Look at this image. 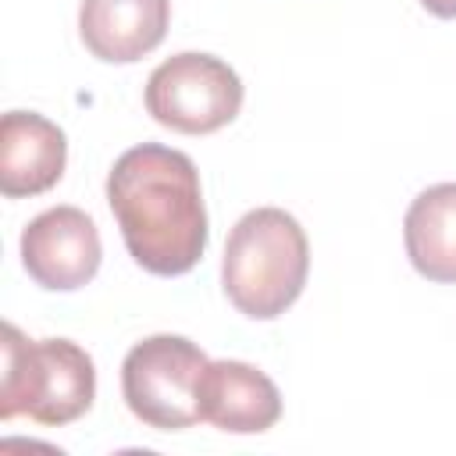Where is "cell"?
Returning <instances> with one entry per match:
<instances>
[{
    "mask_svg": "<svg viewBox=\"0 0 456 456\" xmlns=\"http://www.w3.org/2000/svg\"><path fill=\"white\" fill-rule=\"evenodd\" d=\"M107 203L128 256L160 278L189 274L207 249V207L189 153L142 142L107 175Z\"/></svg>",
    "mask_w": 456,
    "mask_h": 456,
    "instance_id": "1",
    "label": "cell"
},
{
    "mask_svg": "<svg viewBox=\"0 0 456 456\" xmlns=\"http://www.w3.org/2000/svg\"><path fill=\"white\" fill-rule=\"evenodd\" d=\"M310 271V242L299 221L281 207H256L235 221L224 242L221 285L232 306L253 321L285 314Z\"/></svg>",
    "mask_w": 456,
    "mask_h": 456,
    "instance_id": "2",
    "label": "cell"
},
{
    "mask_svg": "<svg viewBox=\"0 0 456 456\" xmlns=\"http://www.w3.org/2000/svg\"><path fill=\"white\" fill-rule=\"evenodd\" d=\"M96 395L93 356L71 338H25L4 324V374H0V420L32 417L36 424L61 428L78 420Z\"/></svg>",
    "mask_w": 456,
    "mask_h": 456,
    "instance_id": "3",
    "label": "cell"
},
{
    "mask_svg": "<svg viewBox=\"0 0 456 456\" xmlns=\"http://www.w3.org/2000/svg\"><path fill=\"white\" fill-rule=\"evenodd\" d=\"M207 353L182 335H150L135 342L121 363V395L128 410L157 431H185L200 424L196 388Z\"/></svg>",
    "mask_w": 456,
    "mask_h": 456,
    "instance_id": "4",
    "label": "cell"
},
{
    "mask_svg": "<svg viewBox=\"0 0 456 456\" xmlns=\"http://www.w3.org/2000/svg\"><path fill=\"white\" fill-rule=\"evenodd\" d=\"M142 100L157 125L182 135H210L235 121L242 82L221 57L185 50L153 68Z\"/></svg>",
    "mask_w": 456,
    "mask_h": 456,
    "instance_id": "5",
    "label": "cell"
},
{
    "mask_svg": "<svg viewBox=\"0 0 456 456\" xmlns=\"http://www.w3.org/2000/svg\"><path fill=\"white\" fill-rule=\"evenodd\" d=\"M100 232L78 207H50L21 232V264L39 289L75 292L100 271Z\"/></svg>",
    "mask_w": 456,
    "mask_h": 456,
    "instance_id": "6",
    "label": "cell"
},
{
    "mask_svg": "<svg viewBox=\"0 0 456 456\" xmlns=\"http://www.w3.org/2000/svg\"><path fill=\"white\" fill-rule=\"evenodd\" d=\"M200 420L232 431V435H260L281 417L278 385L242 360H210L200 388H196Z\"/></svg>",
    "mask_w": 456,
    "mask_h": 456,
    "instance_id": "7",
    "label": "cell"
},
{
    "mask_svg": "<svg viewBox=\"0 0 456 456\" xmlns=\"http://www.w3.org/2000/svg\"><path fill=\"white\" fill-rule=\"evenodd\" d=\"M68 164L64 132L36 110H7L0 121V192L7 200L53 189Z\"/></svg>",
    "mask_w": 456,
    "mask_h": 456,
    "instance_id": "8",
    "label": "cell"
},
{
    "mask_svg": "<svg viewBox=\"0 0 456 456\" xmlns=\"http://www.w3.org/2000/svg\"><path fill=\"white\" fill-rule=\"evenodd\" d=\"M171 0H82L78 36L96 61L132 64L164 43Z\"/></svg>",
    "mask_w": 456,
    "mask_h": 456,
    "instance_id": "9",
    "label": "cell"
},
{
    "mask_svg": "<svg viewBox=\"0 0 456 456\" xmlns=\"http://www.w3.org/2000/svg\"><path fill=\"white\" fill-rule=\"evenodd\" d=\"M403 242L417 274L456 285V182H438L410 203Z\"/></svg>",
    "mask_w": 456,
    "mask_h": 456,
    "instance_id": "10",
    "label": "cell"
},
{
    "mask_svg": "<svg viewBox=\"0 0 456 456\" xmlns=\"http://www.w3.org/2000/svg\"><path fill=\"white\" fill-rule=\"evenodd\" d=\"M424 11H431L435 18H456V0H420Z\"/></svg>",
    "mask_w": 456,
    "mask_h": 456,
    "instance_id": "11",
    "label": "cell"
}]
</instances>
